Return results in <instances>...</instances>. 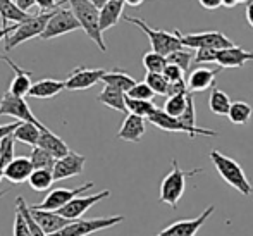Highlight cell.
<instances>
[{
	"mask_svg": "<svg viewBox=\"0 0 253 236\" xmlns=\"http://www.w3.org/2000/svg\"><path fill=\"white\" fill-rule=\"evenodd\" d=\"M209 157H210V160H212L213 167L217 169V173H219V176L222 178L229 187L238 189V191L245 196L252 195L253 193L252 183L248 181L243 167H241L236 160L224 155V153H220L219 150H212V152L209 153Z\"/></svg>",
	"mask_w": 253,
	"mask_h": 236,
	"instance_id": "6da1fadb",
	"label": "cell"
},
{
	"mask_svg": "<svg viewBox=\"0 0 253 236\" xmlns=\"http://www.w3.org/2000/svg\"><path fill=\"white\" fill-rule=\"evenodd\" d=\"M69 7L73 9L76 19L80 21L81 30L88 35V38L93 40L102 52H107V45L102 37V28H100V9L90 2V0H67Z\"/></svg>",
	"mask_w": 253,
	"mask_h": 236,
	"instance_id": "7a4b0ae2",
	"label": "cell"
},
{
	"mask_svg": "<svg viewBox=\"0 0 253 236\" xmlns=\"http://www.w3.org/2000/svg\"><path fill=\"white\" fill-rule=\"evenodd\" d=\"M203 173L202 167H197V169L191 171H183L177 164V160H172V171L169 174H166V178L160 183V195L159 200L162 203H169L172 209L177 207V202L183 196L184 189H186V178H191L195 174Z\"/></svg>",
	"mask_w": 253,
	"mask_h": 236,
	"instance_id": "3957f363",
	"label": "cell"
},
{
	"mask_svg": "<svg viewBox=\"0 0 253 236\" xmlns=\"http://www.w3.org/2000/svg\"><path fill=\"white\" fill-rule=\"evenodd\" d=\"M124 21L138 26L145 35H147L148 40H150L153 52L162 53V55L167 57L172 52H176V50L184 48L183 44H181V33L177 30H174L172 33H169V31H166V30H153V28L148 26L143 19L133 17V16H124Z\"/></svg>",
	"mask_w": 253,
	"mask_h": 236,
	"instance_id": "277c9868",
	"label": "cell"
},
{
	"mask_svg": "<svg viewBox=\"0 0 253 236\" xmlns=\"http://www.w3.org/2000/svg\"><path fill=\"white\" fill-rule=\"evenodd\" d=\"M57 9H59V7H57ZM57 9L47 10V12H40V10H38V12L33 14L28 21L17 24L16 30L5 38V52L12 50L14 47H17V45L24 44V42L31 40V38L42 37L45 28H47L48 21L52 19V16L55 14Z\"/></svg>",
	"mask_w": 253,
	"mask_h": 236,
	"instance_id": "5b68a950",
	"label": "cell"
},
{
	"mask_svg": "<svg viewBox=\"0 0 253 236\" xmlns=\"http://www.w3.org/2000/svg\"><path fill=\"white\" fill-rule=\"evenodd\" d=\"M124 221L123 216H109V217H95V219H76L60 231L48 236H90L98 231L109 230L117 226Z\"/></svg>",
	"mask_w": 253,
	"mask_h": 236,
	"instance_id": "8992f818",
	"label": "cell"
},
{
	"mask_svg": "<svg viewBox=\"0 0 253 236\" xmlns=\"http://www.w3.org/2000/svg\"><path fill=\"white\" fill-rule=\"evenodd\" d=\"M148 123H152L153 126L160 128L164 131H172V133H184L188 137H197V135H202V137H219L215 130H207V128H198V126H188L184 124L179 117H172L169 114H166L162 109H157L155 112L148 117Z\"/></svg>",
	"mask_w": 253,
	"mask_h": 236,
	"instance_id": "52a82bcc",
	"label": "cell"
},
{
	"mask_svg": "<svg viewBox=\"0 0 253 236\" xmlns=\"http://www.w3.org/2000/svg\"><path fill=\"white\" fill-rule=\"evenodd\" d=\"M81 30L80 21L76 19L73 9H64V7H59L55 10V14L52 16V19L48 21L47 28H45L43 35H42V40H52V38L62 37V35H67L71 31Z\"/></svg>",
	"mask_w": 253,
	"mask_h": 236,
	"instance_id": "ba28073f",
	"label": "cell"
},
{
	"mask_svg": "<svg viewBox=\"0 0 253 236\" xmlns=\"http://www.w3.org/2000/svg\"><path fill=\"white\" fill-rule=\"evenodd\" d=\"M181 44L183 47L198 50V48H213L222 50L234 47V44L220 31H203V33H190L181 35Z\"/></svg>",
	"mask_w": 253,
	"mask_h": 236,
	"instance_id": "9c48e42d",
	"label": "cell"
},
{
	"mask_svg": "<svg viewBox=\"0 0 253 236\" xmlns=\"http://www.w3.org/2000/svg\"><path fill=\"white\" fill-rule=\"evenodd\" d=\"M2 116H9V117H16L17 121H23V123H33L38 126H43L40 121L35 117V114L31 112L30 105L24 100V96H17L12 95L10 92H5L2 95L0 100V117Z\"/></svg>",
	"mask_w": 253,
	"mask_h": 236,
	"instance_id": "30bf717a",
	"label": "cell"
},
{
	"mask_svg": "<svg viewBox=\"0 0 253 236\" xmlns=\"http://www.w3.org/2000/svg\"><path fill=\"white\" fill-rule=\"evenodd\" d=\"M91 188H93V183H91V181L81 185L80 188H55L45 196L43 202L38 203V205H35V207H38V209H42V210H53V212H57V210H60L64 205H67L71 200L83 195L84 191H88V189H91Z\"/></svg>",
	"mask_w": 253,
	"mask_h": 236,
	"instance_id": "8fae6325",
	"label": "cell"
},
{
	"mask_svg": "<svg viewBox=\"0 0 253 236\" xmlns=\"http://www.w3.org/2000/svg\"><path fill=\"white\" fill-rule=\"evenodd\" d=\"M213 210H215V207L213 205L207 207L200 216L195 217V219L176 221V223H172L170 226L164 228V230L155 236H195L198 231H200V228L203 226V224L207 223V219L213 214Z\"/></svg>",
	"mask_w": 253,
	"mask_h": 236,
	"instance_id": "7c38bea8",
	"label": "cell"
},
{
	"mask_svg": "<svg viewBox=\"0 0 253 236\" xmlns=\"http://www.w3.org/2000/svg\"><path fill=\"white\" fill-rule=\"evenodd\" d=\"M105 73L107 69H102V67H97V69H90V67H83V66L76 67L66 80V90L71 92L88 90V88L100 83L102 78L105 76Z\"/></svg>",
	"mask_w": 253,
	"mask_h": 236,
	"instance_id": "4fadbf2b",
	"label": "cell"
},
{
	"mask_svg": "<svg viewBox=\"0 0 253 236\" xmlns=\"http://www.w3.org/2000/svg\"><path fill=\"white\" fill-rule=\"evenodd\" d=\"M109 196H110L109 189H103V191H100V193H93V195H88V196L80 195L74 200H71L67 205H64L60 210H57V212H59L60 216L67 217V219L76 221V219H80V217L83 216L88 209H91L95 203L102 202L103 198H109Z\"/></svg>",
	"mask_w": 253,
	"mask_h": 236,
	"instance_id": "5bb4252c",
	"label": "cell"
},
{
	"mask_svg": "<svg viewBox=\"0 0 253 236\" xmlns=\"http://www.w3.org/2000/svg\"><path fill=\"white\" fill-rule=\"evenodd\" d=\"M84 164H86V157L80 155L76 152H69L67 155H64L62 159H57V164L53 167V180L62 181L67 178L80 176L84 171Z\"/></svg>",
	"mask_w": 253,
	"mask_h": 236,
	"instance_id": "9a60e30c",
	"label": "cell"
},
{
	"mask_svg": "<svg viewBox=\"0 0 253 236\" xmlns=\"http://www.w3.org/2000/svg\"><path fill=\"white\" fill-rule=\"evenodd\" d=\"M31 210V216L35 217L40 228L45 231L47 235H53L57 231H60L62 228H66L67 224H71L73 221L67 219V217L60 216L59 212H53V210H42L38 207H30Z\"/></svg>",
	"mask_w": 253,
	"mask_h": 236,
	"instance_id": "2e32d148",
	"label": "cell"
},
{
	"mask_svg": "<svg viewBox=\"0 0 253 236\" xmlns=\"http://www.w3.org/2000/svg\"><path fill=\"white\" fill-rule=\"evenodd\" d=\"M0 60H3V62L14 71V80H12V83H10L9 92L17 96H26L30 94L31 87H33V83H31V73L17 66L9 55H0Z\"/></svg>",
	"mask_w": 253,
	"mask_h": 236,
	"instance_id": "e0dca14e",
	"label": "cell"
},
{
	"mask_svg": "<svg viewBox=\"0 0 253 236\" xmlns=\"http://www.w3.org/2000/svg\"><path fill=\"white\" fill-rule=\"evenodd\" d=\"M222 71V67L217 69H210V67H197L190 73L188 78V88L193 94H200V92L209 90L210 87H215V78L217 74Z\"/></svg>",
	"mask_w": 253,
	"mask_h": 236,
	"instance_id": "ac0fdd59",
	"label": "cell"
},
{
	"mask_svg": "<svg viewBox=\"0 0 253 236\" xmlns=\"http://www.w3.org/2000/svg\"><path fill=\"white\" fill-rule=\"evenodd\" d=\"M33 171H35V167L30 157H16L9 166H5L3 176H5V180H9L10 183L19 185L30 180Z\"/></svg>",
	"mask_w": 253,
	"mask_h": 236,
	"instance_id": "d6986e66",
	"label": "cell"
},
{
	"mask_svg": "<svg viewBox=\"0 0 253 236\" xmlns=\"http://www.w3.org/2000/svg\"><path fill=\"white\" fill-rule=\"evenodd\" d=\"M145 130H147L145 117H140L136 114H126V119H124L119 133H117V138L124 142L138 143L143 138Z\"/></svg>",
	"mask_w": 253,
	"mask_h": 236,
	"instance_id": "ffe728a7",
	"label": "cell"
},
{
	"mask_svg": "<svg viewBox=\"0 0 253 236\" xmlns=\"http://www.w3.org/2000/svg\"><path fill=\"white\" fill-rule=\"evenodd\" d=\"M248 60H253V52L241 48V47H229L219 50V57H217V64L220 67H243Z\"/></svg>",
	"mask_w": 253,
	"mask_h": 236,
	"instance_id": "44dd1931",
	"label": "cell"
},
{
	"mask_svg": "<svg viewBox=\"0 0 253 236\" xmlns=\"http://www.w3.org/2000/svg\"><path fill=\"white\" fill-rule=\"evenodd\" d=\"M62 90H66V81L53 80V78H45V80H40V81H37V83H33L28 96L45 100V98H52V96L59 95Z\"/></svg>",
	"mask_w": 253,
	"mask_h": 236,
	"instance_id": "7402d4cb",
	"label": "cell"
},
{
	"mask_svg": "<svg viewBox=\"0 0 253 236\" xmlns=\"http://www.w3.org/2000/svg\"><path fill=\"white\" fill-rule=\"evenodd\" d=\"M37 146H42V148H45L47 152H50L55 159H62L64 155H67V153L71 152L69 146H67V143L64 142L62 138L57 137L55 133H52L47 126L42 130L40 140H38Z\"/></svg>",
	"mask_w": 253,
	"mask_h": 236,
	"instance_id": "603a6c76",
	"label": "cell"
},
{
	"mask_svg": "<svg viewBox=\"0 0 253 236\" xmlns=\"http://www.w3.org/2000/svg\"><path fill=\"white\" fill-rule=\"evenodd\" d=\"M126 2L124 0H109L105 5L100 9V28L102 31L110 30L112 26H116L119 23L121 16H123V10Z\"/></svg>",
	"mask_w": 253,
	"mask_h": 236,
	"instance_id": "cb8c5ba5",
	"label": "cell"
},
{
	"mask_svg": "<svg viewBox=\"0 0 253 236\" xmlns=\"http://www.w3.org/2000/svg\"><path fill=\"white\" fill-rule=\"evenodd\" d=\"M97 100L100 103H103V105L117 110V112L129 114L127 112V105H126V94H124L123 90H117V88L105 85L103 90L100 92V95L97 96Z\"/></svg>",
	"mask_w": 253,
	"mask_h": 236,
	"instance_id": "d4e9b609",
	"label": "cell"
},
{
	"mask_svg": "<svg viewBox=\"0 0 253 236\" xmlns=\"http://www.w3.org/2000/svg\"><path fill=\"white\" fill-rule=\"evenodd\" d=\"M102 83L117 88V90H123L124 94H127V92L136 85V81H134L127 73H124V71L114 69V71H107L105 76L102 78Z\"/></svg>",
	"mask_w": 253,
	"mask_h": 236,
	"instance_id": "484cf974",
	"label": "cell"
},
{
	"mask_svg": "<svg viewBox=\"0 0 253 236\" xmlns=\"http://www.w3.org/2000/svg\"><path fill=\"white\" fill-rule=\"evenodd\" d=\"M43 128H45V124L43 126H38V124H33V123H21L19 128L14 131V138H16V142L26 143V145H30V146H37Z\"/></svg>",
	"mask_w": 253,
	"mask_h": 236,
	"instance_id": "4316f807",
	"label": "cell"
},
{
	"mask_svg": "<svg viewBox=\"0 0 253 236\" xmlns=\"http://www.w3.org/2000/svg\"><path fill=\"white\" fill-rule=\"evenodd\" d=\"M231 98L227 94H224L222 90H219L217 87H212V94H210V100H209V107L213 114L217 116H227L231 109Z\"/></svg>",
	"mask_w": 253,
	"mask_h": 236,
	"instance_id": "83f0119b",
	"label": "cell"
},
{
	"mask_svg": "<svg viewBox=\"0 0 253 236\" xmlns=\"http://www.w3.org/2000/svg\"><path fill=\"white\" fill-rule=\"evenodd\" d=\"M31 162H33L35 169H47V171H53L57 164V159L52 155L50 152H47L42 146H33V152L30 155Z\"/></svg>",
	"mask_w": 253,
	"mask_h": 236,
	"instance_id": "f1b7e54d",
	"label": "cell"
},
{
	"mask_svg": "<svg viewBox=\"0 0 253 236\" xmlns=\"http://www.w3.org/2000/svg\"><path fill=\"white\" fill-rule=\"evenodd\" d=\"M126 105H127V112L129 114H136V116L145 117V119H148L157 110L155 103H153L152 100H136L127 95H126Z\"/></svg>",
	"mask_w": 253,
	"mask_h": 236,
	"instance_id": "f546056e",
	"label": "cell"
},
{
	"mask_svg": "<svg viewBox=\"0 0 253 236\" xmlns=\"http://www.w3.org/2000/svg\"><path fill=\"white\" fill-rule=\"evenodd\" d=\"M53 173L47 169H35L33 174L30 176L28 183L35 191H45V189H50L53 183Z\"/></svg>",
	"mask_w": 253,
	"mask_h": 236,
	"instance_id": "4dcf8cb0",
	"label": "cell"
},
{
	"mask_svg": "<svg viewBox=\"0 0 253 236\" xmlns=\"http://www.w3.org/2000/svg\"><path fill=\"white\" fill-rule=\"evenodd\" d=\"M253 114V109L250 105H248L247 102H233L231 103V109H229V114H227V117H229V121L233 124H247L248 119L252 117Z\"/></svg>",
	"mask_w": 253,
	"mask_h": 236,
	"instance_id": "1f68e13d",
	"label": "cell"
},
{
	"mask_svg": "<svg viewBox=\"0 0 253 236\" xmlns=\"http://www.w3.org/2000/svg\"><path fill=\"white\" fill-rule=\"evenodd\" d=\"M167 62L181 67V69L186 73V71L190 69L191 62H195V52L186 47L181 48V50H176V52H172L170 55H167Z\"/></svg>",
	"mask_w": 253,
	"mask_h": 236,
	"instance_id": "d6a6232c",
	"label": "cell"
},
{
	"mask_svg": "<svg viewBox=\"0 0 253 236\" xmlns=\"http://www.w3.org/2000/svg\"><path fill=\"white\" fill-rule=\"evenodd\" d=\"M186 105H188V95H174L166 100L162 110L172 117H181L184 110H186Z\"/></svg>",
	"mask_w": 253,
	"mask_h": 236,
	"instance_id": "836d02e7",
	"label": "cell"
},
{
	"mask_svg": "<svg viewBox=\"0 0 253 236\" xmlns=\"http://www.w3.org/2000/svg\"><path fill=\"white\" fill-rule=\"evenodd\" d=\"M16 209L19 210V212L24 216V219L28 221V224H30V230H31V233H33V236H48V235L45 233V231L40 228V224H38L37 221H35V217L31 216L30 207H28L26 200H24L23 196H17V198H16Z\"/></svg>",
	"mask_w": 253,
	"mask_h": 236,
	"instance_id": "e575fe53",
	"label": "cell"
},
{
	"mask_svg": "<svg viewBox=\"0 0 253 236\" xmlns=\"http://www.w3.org/2000/svg\"><path fill=\"white\" fill-rule=\"evenodd\" d=\"M143 66L147 73H164L167 66V57L157 52H147L143 55Z\"/></svg>",
	"mask_w": 253,
	"mask_h": 236,
	"instance_id": "d590c367",
	"label": "cell"
},
{
	"mask_svg": "<svg viewBox=\"0 0 253 236\" xmlns=\"http://www.w3.org/2000/svg\"><path fill=\"white\" fill-rule=\"evenodd\" d=\"M145 83L155 92V95L167 96V90H169V81L164 78L162 73H147L145 76Z\"/></svg>",
	"mask_w": 253,
	"mask_h": 236,
	"instance_id": "8d00e7d4",
	"label": "cell"
},
{
	"mask_svg": "<svg viewBox=\"0 0 253 236\" xmlns=\"http://www.w3.org/2000/svg\"><path fill=\"white\" fill-rule=\"evenodd\" d=\"M14 133L12 135H7L2 142H0V167L5 169V166H9L16 157H14Z\"/></svg>",
	"mask_w": 253,
	"mask_h": 236,
	"instance_id": "74e56055",
	"label": "cell"
},
{
	"mask_svg": "<svg viewBox=\"0 0 253 236\" xmlns=\"http://www.w3.org/2000/svg\"><path fill=\"white\" fill-rule=\"evenodd\" d=\"M127 96H131V98H136V100H152L153 96H155V92L152 90L150 87H148L147 83H136L133 88H131L129 92L126 94Z\"/></svg>",
	"mask_w": 253,
	"mask_h": 236,
	"instance_id": "f35d334b",
	"label": "cell"
},
{
	"mask_svg": "<svg viewBox=\"0 0 253 236\" xmlns=\"http://www.w3.org/2000/svg\"><path fill=\"white\" fill-rule=\"evenodd\" d=\"M217 57H219V50H213V48H198L195 52V62L198 66L202 64H213L217 62Z\"/></svg>",
	"mask_w": 253,
	"mask_h": 236,
	"instance_id": "ab89813d",
	"label": "cell"
},
{
	"mask_svg": "<svg viewBox=\"0 0 253 236\" xmlns=\"http://www.w3.org/2000/svg\"><path fill=\"white\" fill-rule=\"evenodd\" d=\"M14 236H33L30 230V224L24 219V216L16 209V217H14V230H12Z\"/></svg>",
	"mask_w": 253,
	"mask_h": 236,
	"instance_id": "60d3db41",
	"label": "cell"
},
{
	"mask_svg": "<svg viewBox=\"0 0 253 236\" xmlns=\"http://www.w3.org/2000/svg\"><path fill=\"white\" fill-rule=\"evenodd\" d=\"M184 124L188 126H197V112H195V100H193V94H188V105L186 110L183 112V116L179 117Z\"/></svg>",
	"mask_w": 253,
	"mask_h": 236,
	"instance_id": "b9f144b4",
	"label": "cell"
},
{
	"mask_svg": "<svg viewBox=\"0 0 253 236\" xmlns=\"http://www.w3.org/2000/svg\"><path fill=\"white\" fill-rule=\"evenodd\" d=\"M164 78H166L169 83H176V81H181V80H184V71L181 69V67H177V66H174V64H169L167 62V66H166V69H164Z\"/></svg>",
	"mask_w": 253,
	"mask_h": 236,
	"instance_id": "7bdbcfd3",
	"label": "cell"
},
{
	"mask_svg": "<svg viewBox=\"0 0 253 236\" xmlns=\"http://www.w3.org/2000/svg\"><path fill=\"white\" fill-rule=\"evenodd\" d=\"M190 94V88L188 83L184 80L176 81V83H169V90H167V96H174V95H188Z\"/></svg>",
	"mask_w": 253,
	"mask_h": 236,
	"instance_id": "ee69618b",
	"label": "cell"
},
{
	"mask_svg": "<svg viewBox=\"0 0 253 236\" xmlns=\"http://www.w3.org/2000/svg\"><path fill=\"white\" fill-rule=\"evenodd\" d=\"M38 2V7H40V12H47V10H53L57 7H62V3H67V0H37Z\"/></svg>",
	"mask_w": 253,
	"mask_h": 236,
	"instance_id": "f6af8a7d",
	"label": "cell"
},
{
	"mask_svg": "<svg viewBox=\"0 0 253 236\" xmlns=\"http://www.w3.org/2000/svg\"><path fill=\"white\" fill-rule=\"evenodd\" d=\"M21 123H23V121H14V123H10V124H3V126H0V142H2L7 135H12L14 131L19 128Z\"/></svg>",
	"mask_w": 253,
	"mask_h": 236,
	"instance_id": "bcb514c9",
	"label": "cell"
},
{
	"mask_svg": "<svg viewBox=\"0 0 253 236\" xmlns=\"http://www.w3.org/2000/svg\"><path fill=\"white\" fill-rule=\"evenodd\" d=\"M198 3L207 10H217L222 7V0H198Z\"/></svg>",
	"mask_w": 253,
	"mask_h": 236,
	"instance_id": "7dc6e473",
	"label": "cell"
},
{
	"mask_svg": "<svg viewBox=\"0 0 253 236\" xmlns=\"http://www.w3.org/2000/svg\"><path fill=\"white\" fill-rule=\"evenodd\" d=\"M14 2H16L17 7H19L21 10H24V12H30L35 5H38L37 0H14Z\"/></svg>",
	"mask_w": 253,
	"mask_h": 236,
	"instance_id": "c3c4849f",
	"label": "cell"
},
{
	"mask_svg": "<svg viewBox=\"0 0 253 236\" xmlns=\"http://www.w3.org/2000/svg\"><path fill=\"white\" fill-rule=\"evenodd\" d=\"M245 16H247V21L250 24V28L253 30V2L247 3V9H245Z\"/></svg>",
	"mask_w": 253,
	"mask_h": 236,
	"instance_id": "681fc988",
	"label": "cell"
},
{
	"mask_svg": "<svg viewBox=\"0 0 253 236\" xmlns=\"http://www.w3.org/2000/svg\"><path fill=\"white\" fill-rule=\"evenodd\" d=\"M16 26L17 24H10V26H7V28H0V42L5 40V38L9 37L14 30H16Z\"/></svg>",
	"mask_w": 253,
	"mask_h": 236,
	"instance_id": "f907efd6",
	"label": "cell"
},
{
	"mask_svg": "<svg viewBox=\"0 0 253 236\" xmlns=\"http://www.w3.org/2000/svg\"><path fill=\"white\" fill-rule=\"evenodd\" d=\"M124 2H126V5H129V7H140L145 0H124Z\"/></svg>",
	"mask_w": 253,
	"mask_h": 236,
	"instance_id": "816d5d0a",
	"label": "cell"
},
{
	"mask_svg": "<svg viewBox=\"0 0 253 236\" xmlns=\"http://www.w3.org/2000/svg\"><path fill=\"white\" fill-rule=\"evenodd\" d=\"M234 5H238L236 0H222V7H227V9H233Z\"/></svg>",
	"mask_w": 253,
	"mask_h": 236,
	"instance_id": "f5cc1de1",
	"label": "cell"
},
{
	"mask_svg": "<svg viewBox=\"0 0 253 236\" xmlns=\"http://www.w3.org/2000/svg\"><path fill=\"white\" fill-rule=\"evenodd\" d=\"M90 2L93 3V5H97L98 9H102V7L105 5L107 2H109V0H90Z\"/></svg>",
	"mask_w": 253,
	"mask_h": 236,
	"instance_id": "db71d44e",
	"label": "cell"
},
{
	"mask_svg": "<svg viewBox=\"0 0 253 236\" xmlns=\"http://www.w3.org/2000/svg\"><path fill=\"white\" fill-rule=\"evenodd\" d=\"M3 178H5V176H3V167H0V181H2Z\"/></svg>",
	"mask_w": 253,
	"mask_h": 236,
	"instance_id": "11a10c76",
	"label": "cell"
},
{
	"mask_svg": "<svg viewBox=\"0 0 253 236\" xmlns=\"http://www.w3.org/2000/svg\"><path fill=\"white\" fill-rule=\"evenodd\" d=\"M236 2H238V3H247L248 0H236Z\"/></svg>",
	"mask_w": 253,
	"mask_h": 236,
	"instance_id": "9f6ffc18",
	"label": "cell"
},
{
	"mask_svg": "<svg viewBox=\"0 0 253 236\" xmlns=\"http://www.w3.org/2000/svg\"><path fill=\"white\" fill-rule=\"evenodd\" d=\"M0 28H3V21H2V16H0Z\"/></svg>",
	"mask_w": 253,
	"mask_h": 236,
	"instance_id": "6f0895ef",
	"label": "cell"
},
{
	"mask_svg": "<svg viewBox=\"0 0 253 236\" xmlns=\"http://www.w3.org/2000/svg\"><path fill=\"white\" fill-rule=\"evenodd\" d=\"M3 195H5V191H2V193H0V198H2Z\"/></svg>",
	"mask_w": 253,
	"mask_h": 236,
	"instance_id": "680465c9",
	"label": "cell"
}]
</instances>
